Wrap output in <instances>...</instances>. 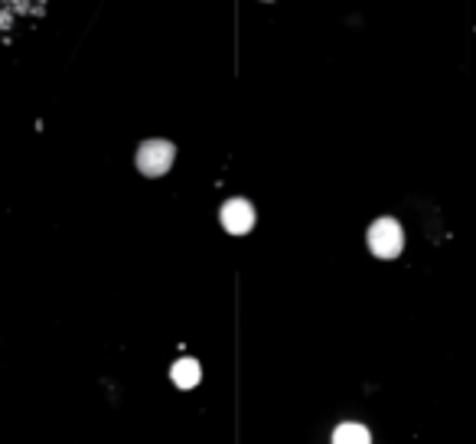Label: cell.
Instances as JSON below:
<instances>
[{
    "mask_svg": "<svg viewBox=\"0 0 476 444\" xmlns=\"http://www.w3.org/2000/svg\"><path fill=\"white\" fill-rule=\"evenodd\" d=\"M369 248L375 258H398L404 248V232L402 222L392 216H382L369 226Z\"/></svg>",
    "mask_w": 476,
    "mask_h": 444,
    "instance_id": "1",
    "label": "cell"
},
{
    "mask_svg": "<svg viewBox=\"0 0 476 444\" xmlns=\"http://www.w3.org/2000/svg\"><path fill=\"white\" fill-rule=\"evenodd\" d=\"M173 157H177V148L170 140H144L138 148V170L144 177H163V173L173 167Z\"/></svg>",
    "mask_w": 476,
    "mask_h": 444,
    "instance_id": "2",
    "label": "cell"
},
{
    "mask_svg": "<svg viewBox=\"0 0 476 444\" xmlns=\"http://www.w3.org/2000/svg\"><path fill=\"white\" fill-rule=\"evenodd\" d=\"M219 216H222L226 232H232V236H245V232H251V226H255V206L242 197L228 199Z\"/></svg>",
    "mask_w": 476,
    "mask_h": 444,
    "instance_id": "3",
    "label": "cell"
},
{
    "mask_svg": "<svg viewBox=\"0 0 476 444\" xmlns=\"http://www.w3.org/2000/svg\"><path fill=\"white\" fill-rule=\"evenodd\" d=\"M199 362L193 360V356H183V360L173 362V370H170V379H173V386L177 389H196L199 386Z\"/></svg>",
    "mask_w": 476,
    "mask_h": 444,
    "instance_id": "4",
    "label": "cell"
},
{
    "mask_svg": "<svg viewBox=\"0 0 476 444\" xmlns=\"http://www.w3.org/2000/svg\"><path fill=\"white\" fill-rule=\"evenodd\" d=\"M333 444H372L369 428L359 425V421H343V425L333 431Z\"/></svg>",
    "mask_w": 476,
    "mask_h": 444,
    "instance_id": "5",
    "label": "cell"
}]
</instances>
